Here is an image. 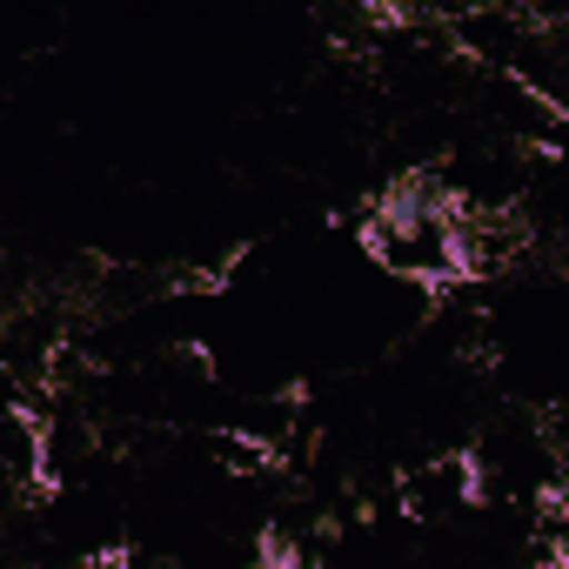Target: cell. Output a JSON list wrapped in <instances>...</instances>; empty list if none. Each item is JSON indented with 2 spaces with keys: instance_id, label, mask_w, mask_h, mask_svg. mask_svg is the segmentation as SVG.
I'll return each instance as SVG.
<instances>
[{
  "instance_id": "6da1fadb",
  "label": "cell",
  "mask_w": 569,
  "mask_h": 569,
  "mask_svg": "<svg viewBox=\"0 0 569 569\" xmlns=\"http://www.w3.org/2000/svg\"><path fill=\"white\" fill-rule=\"evenodd\" d=\"M369 254L402 274V281H429V289H442V281H456L469 268V221L449 194H389L369 221Z\"/></svg>"
}]
</instances>
